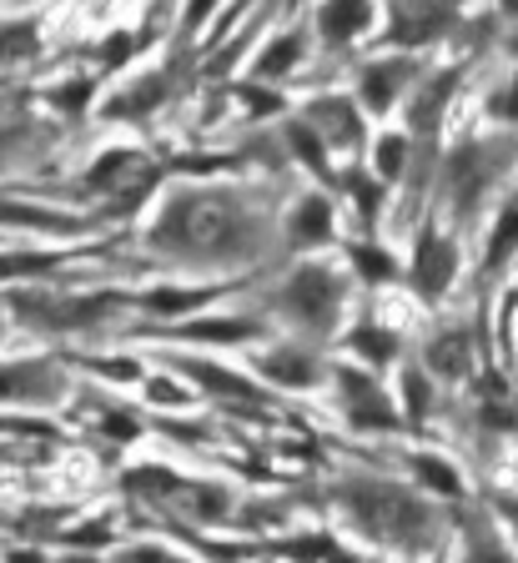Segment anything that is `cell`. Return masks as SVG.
<instances>
[{
  "label": "cell",
  "instance_id": "cell-1",
  "mask_svg": "<svg viewBox=\"0 0 518 563\" xmlns=\"http://www.w3.org/2000/svg\"><path fill=\"white\" fill-rule=\"evenodd\" d=\"M152 242L181 257L222 262L252 246V217L227 197H177L152 227Z\"/></svg>",
  "mask_w": 518,
  "mask_h": 563
},
{
  "label": "cell",
  "instance_id": "cell-2",
  "mask_svg": "<svg viewBox=\"0 0 518 563\" xmlns=\"http://www.w3.org/2000/svg\"><path fill=\"white\" fill-rule=\"evenodd\" d=\"M357 518L373 528L377 539H393L398 549H423L433 539V528H428V514L418 508V498L408 493H393V488H377L367 498H357Z\"/></svg>",
  "mask_w": 518,
  "mask_h": 563
},
{
  "label": "cell",
  "instance_id": "cell-3",
  "mask_svg": "<svg viewBox=\"0 0 518 563\" xmlns=\"http://www.w3.org/2000/svg\"><path fill=\"white\" fill-rule=\"evenodd\" d=\"M287 307H293L302 322H312V328H328L332 317H338V302H342V287L338 277H332L328 267H302L293 282H287Z\"/></svg>",
  "mask_w": 518,
  "mask_h": 563
},
{
  "label": "cell",
  "instance_id": "cell-4",
  "mask_svg": "<svg viewBox=\"0 0 518 563\" xmlns=\"http://www.w3.org/2000/svg\"><path fill=\"white\" fill-rule=\"evenodd\" d=\"M453 267H459L453 246H448L443 236L428 232L423 246H418V267H412V282H418V292H423V297H443L448 282H453Z\"/></svg>",
  "mask_w": 518,
  "mask_h": 563
},
{
  "label": "cell",
  "instance_id": "cell-5",
  "mask_svg": "<svg viewBox=\"0 0 518 563\" xmlns=\"http://www.w3.org/2000/svg\"><path fill=\"white\" fill-rule=\"evenodd\" d=\"M318 21H322V41H328V46H342V41H353L357 31H367L373 5H367V0H328Z\"/></svg>",
  "mask_w": 518,
  "mask_h": 563
},
{
  "label": "cell",
  "instance_id": "cell-6",
  "mask_svg": "<svg viewBox=\"0 0 518 563\" xmlns=\"http://www.w3.org/2000/svg\"><path fill=\"white\" fill-rule=\"evenodd\" d=\"M56 377L46 363H11L0 367V398H51Z\"/></svg>",
  "mask_w": 518,
  "mask_h": 563
},
{
  "label": "cell",
  "instance_id": "cell-7",
  "mask_svg": "<svg viewBox=\"0 0 518 563\" xmlns=\"http://www.w3.org/2000/svg\"><path fill=\"white\" fill-rule=\"evenodd\" d=\"M342 387H348V402H353V422L357 428H393V408H388V398L377 393L367 377H342Z\"/></svg>",
  "mask_w": 518,
  "mask_h": 563
},
{
  "label": "cell",
  "instance_id": "cell-8",
  "mask_svg": "<svg viewBox=\"0 0 518 563\" xmlns=\"http://www.w3.org/2000/svg\"><path fill=\"white\" fill-rule=\"evenodd\" d=\"M403 81H408V60H383V66H373L363 76V101L373 106V111H388V106L398 101Z\"/></svg>",
  "mask_w": 518,
  "mask_h": 563
},
{
  "label": "cell",
  "instance_id": "cell-9",
  "mask_svg": "<svg viewBox=\"0 0 518 563\" xmlns=\"http://www.w3.org/2000/svg\"><path fill=\"white\" fill-rule=\"evenodd\" d=\"M428 367H433L438 377H463L473 367V342L469 332H448V338H438L433 347H428Z\"/></svg>",
  "mask_w": 518,
  "mask_h": 563
},
{
  "label": "cell",
  "instance_id": "cell-10",
  "mask_svg": "<svg viewBox=\"0 0 518 563\" xmlns=\"http://www.w3.org/2000/svg\"><path fill=\"white\" fill-rule=\"evenodd\" d=\"M293 236H297V246L328 242V236H332V207H328V201L307 197L302 207H297V217H293Z\"/></svg>",
  "mask_w": 518,
  "mask_h": 563
},
{
  "label": "cell",
  "instance_id": "cell-11",
  "mask_svg": "<svg viewBox=\"0 0 518 563\" xmlns=\"http://www.w3.org/2000/svg\"><path fill=\"white\" fill-rule=\"evenodd\" d=\"M262 373L283 387H307L318 377V367H312V357H302V352H272L267 363H262Z\"/></svg>",
  "mask_w": 518,
  "mask_h": 563
},
{
  "label": "cell",
  "instance_id": "cell-12",
  "mask_svg": "<svg viewBox=\"0 0 518 563\" xmlns=\"http://www.w3.org/2000/svg\"><path fill=\"white\" fill-rule=\"evenodd\" d=\"M418 478H423L433 493H443V498H459V493H463L459 473L448 468V463H438V457H418Z\"/></svg>",
  "mask_w": 518,
  "mask_h": 563
},
{
  "label": "cell",
  "instance_id": "cell-13",
  "mask_svg": "<svg viewBox=\"0 0 518 563\" xmlns=\"http://www.w3.org/2000/svg\"><path fill=\"white\" fill-rule=\"evenodd\" d=\"M353 347L363 352L367 363H393V352H398V342H393V332H377V328H357V332H353Z\"/></svg>",
  "mask_w": 518,
  "mask_h": 563
},
{
  "label": "cell",
  "instance_id": "cell-14",
  "mask_svg": "<svg viewBox=\"0 0 518 563\" xmlns=\"http://www.w3.org/2000/svg\"><path fill=\"white\" fill-rule=\"evenodd\" d=\"M297 56H302V41H297V35H283V41H272V51H262L257 70H262V76H283Z\"/></svg>",
  "mask_w": 518,
  "mask_h": 563
},
{
  "label": "cell",
  "instance_id": "cell-15",
  "mask_svg": "<svg viewBox=\"0 0 518 563\" xmlns=\"http://www.w3.org/2000/svg\"><path fill=\"white\" fill-rule=\"evenodd\" d=\"M463 563H514V553H508L488 528H478V533H469V559Z\"/></svg>",
  "mask_w": 518,
  "mask_h": 563
},
{
  "label": "cell",
  "instance_id": "cell-16",
  "mask_svg": "<svg viewBox=\"0 0 518 563\" xmlns=\"http://www.w3.org/2000/svg\"><path fill=\"white\" fill-rule=\"evenodd\" d=\"M514 242H518V211H504V222H498L494 242H488V267H498L514 252Z\"/></svg>",
  "mask_w": 518,
  "mask_h": 563
},
{
  "label": "cell",
  "instance_id": "cell-17",
  "mask_svg": "<svg viewBox=\"0 0 518 563\" xmlns=\"http://www.w3.org/2000/svg\"><path fill=\"white\" fill-rule=\"evenodd\" d=\"M353 262H357V272H363L367 282L393 277V262L383 257V252H373V246H353Z\"/></svg>",
  "mask_w": 518,
  "mask_h": 563
},
{
  "label": "cell",
  "instance_id": "cell-18",
  "mask_svg": "<svg viewBox=\"0 0 518 563\" xmlns=\"http://www.w3.org/2000/svg\"><path fill=\"white\" fill-rule=\"evenodd\" d=\"M191 367H197V377H201V383H207V387H217V393H242V398H252V387L242 383V377L212 373V367H207V363H191Z\"/></svg>",
  "mask_w": 518,
  "mask_h": 563
},
{
  "label": "cell",
  "instance_id": "cell-19",
  "mask_svg": "<svg viewBox=\"0 0 518 563\" xmlns=\"http://www.w3.org/2000/svg\"><path fill=\"white\" fill-rule=\"evenodd\" d=\"M403 393H408V412H412V418H423V412H428V383H423V373H408V377H403Z\"/></svg>",
  "mask_w": 518,
  "mask_h": 563
},
{
  "label": "cell",
  "instance_id": "cell-20",
  "mask_svg": "<svg viewBox=\"0 0 518 563\" xmlns=\"http://www.w3.org/2000/svg\"><path fill=\"white\" fill-rule=\"evenodd\" d=\"M398 172H403V141L388 136L377 146V176H398Z\"/></svg>",
  "mask_w": 518,
  "mask_h": 563
},
{
  "label": "cell",
  "instance_id": "cell-21",
  "mask_svg": "<svg viewBox=\"0 0 518 563\" xmlns=\"http://www.w3.org/2000/svg\"><path fill=\"white\" fill-rule=\"evenodd\" d=\"M51 257H31V252H21V257H0V277H15V272H46Z\"/></svg>",
  "mask_w": 518,
  "mask_h": 563
},
{
  "label": "cell",
  "instance_id": "cell-22",
  "mask_svg": "<svg viewBox=\"0 0 518 563\" xmlns=\"http://www.w3.org/2000/svg\"><path fill=\"white\" fill-rule=\"evenodd\" d=\"M25 51H36V31H5V41H0V56H25Z\"/></svg>",
  "mask_w": 518,
  "mask_h": 563
},
{
  "label": "cell",
  "instance_id": "cell-23",
  "mask_svg": "<svg viewBox=\"0 0 518 563\" xmlns=\"http://www.w3.org/2000/svg\"><path fill=\"white\" fill-rule=\"evenodd\" d=\"M197 302V292H156L152 307H162V312H177V307H191Z\"/></svg>",
  "mask_w": 518,
  "mask_h": 563
},
{
  "label": "cell",
  "instance_id": "cell-24",
  "mask_svg": "<svg viewBox=\"0 0 518 563\" xmlns=\"http://www.w3.org/2000/svg\"><path fill=\"white\" fill-rule=\"evenodd\" d=\"M212 5H217V0H191V11H187V31H191V25L207 21V11H212Z\"/></svg>",
  "mask_w": 518,
  "mask_h": 563
},
{
  "label": "cell",
  "instance_id": "cell-25",
  "mask_svg": "<svg viewBox=\"0 0 518 563\" xmlns=\"http://www.w3.org/2000/svg\"><path fill=\"white\" fill-rule=\"evenodd\" d=\"M498 111H504L508 121H518V76H514V91H508L504 101H498Z\"/></svg>",
  "mask_w": 518,
  "mask_h": 563
},
{
  "label": "cell",
  "instance_id": "cell-26",
  "mask_svg": "<svg viewBox=\"0 0 518 563\" xmlns=\"http://www.w3.org/2000/svg\"><path fill=\"white\" fill-rule=\"evenodd\" d=\"M504 514L514 518V528H518V498H514V504H504Z\"/></svg>",
  "mask_w": 518,
  "mask_h": 563
},
{
  "label": "cell",
  "instance_id": "cell-27",
  "mask_svg": "<svg viewBox=\"0 0 518 563\" xmlns=\"http://www.w3.org/2000/svg\"><path fill=\"white\" fill-rule=\"evenodd\" d=\"M504 5H508V11H518V0H504Z\"/></svg>",
  "mask_w": 518,
  "mask_h": 563
},
{
  "label": "cell",
  "instance_id": "cell-28",
  "mask_svg": "<svg viewBox=\"0 0 518 563\" xmlns=\"http://www.w3.org/2000/svg\"><path fill=\"white\" fill-rule=\"evenodd\" d=\"M287 5H297V0H287Z\"/></svg>",
  "mask_w": 518,
  "mask_h": 563
}]
</instances>
